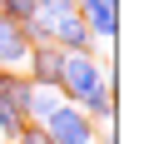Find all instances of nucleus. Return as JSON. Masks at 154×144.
Wrapping results in <instances>:
<instances>
[{"label":"nucleus","mask_w":154,"mask_h":144,"mask_svg":"<svg viewBox=\"0 0 154 144\" xmlns=\"http://www.w3.org/2000/svg\"><path fill=\"white\" fill-rule=\"evenodd\" d=\"M75 10H80V20L90 25L94 40L109 45L114 35H119V0H75Z\"/></svg>","instance_id":"nucleus-4"},{"label":"nucleus","mask_w":154,"mask_h":144,"mask_svg":"<svg viewBox=\"0 0 154 144\" xmlns=\"http://www.w3.org/2000/svg\"><path fill=\"white\" fill-rule=\"evenodd\" d=\"M50 45H60L65 55L94 50V35H90V25L80 20V10H60V15H55V35H50Z\"/></svg>","instance_id":"nucleus-5"},{"label":"nucleus","mask_w":154,"mask_h":144,"mask_svg":"<svg viewBox=\"0 0 154 144\" xmlns=\"http://www.w3.org/2000/svg\"><path fill=\"white\" fill-rule=\"evenodd\" d=\"M25 100H30V80L20 70H0V144H15L25 129Z\"/></svg>","instance_id":"nucleus-1"},{"label":"nucleus","mask_w":154,"mask_h":144,"mask_svg":"<svg viewBox=\"0 0 154 144\" xmlns=\"http://www.w3.org/2000/svg\"><path fill=\"white\" fill-rule=\"evenodd\" d=\"M104 70H109V65H100V60H94V50H80V55H65L60 80H55V84H60V94H65V100H75V104H80L90 90H100V84H104Z\"/></svg>","instance_id":"nucleus-2"},{"label":"nucleus","mask_w":154,"mask_h":144,"mask_svg":"<svg viewBox=\"0 0 154 144\" xmlns=\"http://www.w3.org/2000/svg\"><path fill=\"white\" fill-rule=\"evenodd\" d=\"M35 10V0H0V15H10V20H25Z\"/></svg>","instance_id":"nucleus-10"},{"label":"nucleus","mask_w":154,"mask_h":144,"mask_svg":"<svg viewBox=\"0 0 154 144\" xmlns=\"http://www.w3.org/2000/svg\"><path fill=\"white\" fill-rule=\"evenodd\" d=\"M15 144H55V139H50V134L40 129V124H30V119H25V129L15 134Z\"/></svg>","instance_id":"nucleus-9"},{"label":"nucleus","mask_w":154,"mask_h":144,"mask_svg":"<svg viewBox=\"0 0 154 144\" xmlns=\"http://www.w3.org/2000/svg\"><path fill=\"white\" fill-rule=\"evenodd\" d=\"M80 109L90 114L94 124H109V119H114V84L104 80L100 90H90V94H85V100H80Z\"/></svg>","instance_id":"nucleus-7"},{"label":"nucleus","mask_w":154,"mask_h":144,"mask_svg":"<svg viewBox=\"0 0 154 144\" xmlns=\"http://www.w3.org/2000/svg\"><path fill=\"white\" fill-rule=\"evenodd\" d=\"M25 60H30V40H25L20 20L0 15V70H20L25 75Z\"/></svg>","instance_id":"nucleus-6"},{"label":"nucleus","mask_w":154,"mask_h":144,"mask_svg":"<svg viewBox=\"0 0 154 144\" xmlns=\"http://www.w3.org/2000/svg\"><path fill=\"white\" fill-rule=\"evenodd\" d=\"M94 144H114V139H94Z\"/></svg>","instance_id":"nucleus-12"},{"label":"nucleus","mask_w":154,"mask_h":144,"mask_svg":"<svg viewBox=\"0 0 154 144\" xmlns=\"http://www.w3.org/2000/svg\"><path fill=\"white\" fill-rule=\"evenodd\" d=\"M40 10H50V15H60V10H75V0H35Z\"/></svg>","instance_id":"nucleus-11"},{"label":"nucleus","mask_w":154,"mask_h":144,"mask_svg":"<svg viewBox=\"0 0 154 144\" xmlns=\"http://www.w3.org/2000/svg\"><path fill=\"white\" fill-rule=\"evenodd\" d=\"M40 129L50 134L55 144H94V119H90L75 100H60V104L40 119Z\"/></svg>","instance_id":"nucleus-3"},{"label":"nucleus","mask_w":154,"mask_h":144,"mask_svg":"<svg viewBox=\"0 0 154 144\" xmlns=\"http://www.w3.org/2000/svg\"><path fill=\"white\" fill-rule=\"evenodd\" d=\"M20 30H25V40H30V45H50V35H55V15L35 5V10L20 20Z\"/></svg>","instance_id":"nucleus-8"}]
</instances>
